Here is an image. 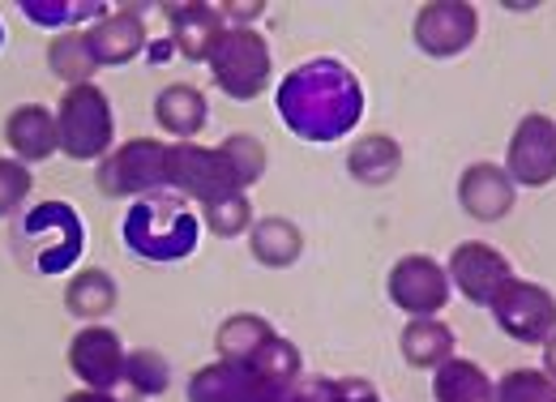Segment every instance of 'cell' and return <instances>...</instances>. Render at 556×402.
<instances>
[{
    "label": "cell",
    "mask_w": 556,
    "mask_h": 402,
    "mask_svg": "<svg viewBox=\"0 0 556 402\" xmlns=\"http://www.w3.org/2000/svg\"><path fill=\"white\" fill-rule=\"evenodd\" d=\"M278 112L287 129L304 141H334L359 121L364 95L355 73L330 56H317L308 65L291 68L278 86Z\"/></svg>",
    "instance_id": "6da1fadb"
},
{
    "label": "cell",
    "mask_w": 556,
    "mask_h": 402,
    "mask_svg": "<svg viewBox=\"0 0 556 402\" xmlns=\"http://www.w3.org/2000/svg\"><path fill=\"white\" fill-rule=\"evenodd\" d=\"M210 73H214V86L236 103H253L257 95H266L275 77L266 35L253 26H227L218 48L210 52Z\"/></svg>",
    "instance_id": "7a4b0ae2"
},
{
    "label": "cell",
    "mask_w": 556,
    "mask_h": 402,
    "mask_svg": "<svg viewBox=\"0 0 556 402\" xmlns=\"http://www.w3.org/2000/svg\"><path fill=\"white\" fill-rule=\"evenodd\" d=\"M56 134H61V150L77 163L108 159V146L116 137V116H112L108 90L94 81L70 86L56 103Z\"/></svg>",
    "instance_id": "3957f363"
},
{
    "label": "cell",
    "mask_w": 556,
    "mask_h": 402,
    "mask_svg": "<svg viewBox=\"0 0 556 402\" xmlns=\"http://www.w3.org/2000/svg\"><path fill=\"white\" fill-rule=\"evenodd\" d=\"M125 244L150 262H176L198 249V218L167 198H146L125 218Z\"/></svg>",
    "instance_id": "277c9868"
},
{
    "label": "cell",
    "mask_w": 556,
    "mask_h": 402,
    "mask_svg": "<svg viewBox=\"0 0 556 402\" xmlns=\"http://www.w3.org/2000/svg\"><path fill=\"white\" fill-rule=\"evenodd\" d=\"M167 150L172 146L159 137H134L99 159L94 185L108 198H159V189H167Z\"/></svg>",
    "instance_id": "5b68a950"
},
{
    "label": "cell",
    "mask_w": 556,
    "mask_h": 402,
    "mask_svg": "<svg viewBox=\"0 0 556 402\" xmlns=\"http://www.w3.org/2000/svg\"><path fill=\"white\" fill-rule=\"evenodd\" d=\"M492 317L514 342L527 347H544L556 335V296L540 282L514 278L496 300H492Z\"/></svg>",
    "instance_id": "8992f818"
},
{
    "label": "cell",
    "mask_w": 556,
    "mask_h": 402,
    "mask_svg": "<svg viewBox=\"0 0 556 402\" xmlns=\"http://www.w3.org/2000/svg\"><path fill=\"white\" fill-rule=\"evenodd\" d=\"M416 48L432 61L463 56L480 35V9L467 0H428L416 13Z\"/></svg>",
    "instance_id": "52a82bcc"
},
{
    "label": "cell",
    "mask_w": 556,
    "mask_h": 402,
    "mask_svg": "<svg viewBox=\"0 0 556 402\" xmlns=\"http://www.w3.org/2000/svg\"><path fill=\"white\" fill-rule=\"evenodd\" d=\"M505 176L514 189H544L556 180V121L544 112H527L505 150Z\"/></svg>",
    "instance_id": "ba28073f"
},
{
    "label": "cell",
    "mask_w": 556,
    "mask_h": 402,
    "mask_svg": "<svg viewBox=\"0 0 556 402\" xmlns=\"http://www.w3.org/2000/svg\"><path fill=\"white\" fill-rule=\"evenodd\" d=\"M386 296L407 317H437L450 304V274H445V266L437 257H428V253H407V257H399L394 269H390Z\"/></svg>",
    "instance_id": "9c48e42d"
},
{
    "label": "cell",
    "mask_w": 556,
    "mask_h": 402,
    "mask_svg": "<svg viewBox=\"0 0 556 402\" xmlns=\"http://www.w3.org/2000/svg\"><path fill=\"white\" fill-rule=\"evenodd\" d=\"M445 274H450V287H454L463 300L480 304V309H492V300L514 282V266L505 262V253L484 244V240H463V244L450 253Z\"/></svg>",
    "instance_id": "30bf717a"
},
{
    "label": "cell",
    "mask_w": 556,
    "mask_h": 402,
    "mask_svg": "<svg viewBox=\"0 0 556 402\" xmlns=\"http://www.w3.org/2000/svg\"><path fill=\"white\" fill-rule=\"evenodd\" d=\"M22 236H26L30 244H39V240H61L56 249H35L30 262H35L39 274H65V269L81 257V244H86L81 218H77V210H70L65 201H43L39 210H30L26 223H22Z\"/></svg>",
    "instance_id": "8fae6325"
},
{
    "label": "cell",
    "mask_w": 556,
    "mask_h": 402,
    "mask_svg": "<svg viewBox=\"0 0 556 402\" xmlns=\"http://www.w3.org/2000/svg\"><path fill=\"white\" fill-rule=\"evenodd\" d=\"M167 189L185 193V198H198L202 205L227 198V193H240L227 176V163L218 154V146H198V141H176L167 150Z\"/></svg>",
    "instance_id": "7c38bea8"
},
{
    "label": "cell",
    "mask_w": 556,
    "mask_h": 402,
    "mask_svg": "<svg viewBox=\"0 0 556 402\" xmlns=\"http://www.w3.org/2000/svg\"><path fill=\"white\" fill-rule=\"evenodd\" d=\"M125 347H121V338L116 330H108V326H86V330H77L70 342V368L73 377L86 386V390H112L116 381H125Z\"/></svg>",
    "instance_id": "4fadbf2b"
},
{
    "label": "cell",
    "mask_w": 556,
    "mask_h": 402,
    "mask_svg": "<svg viewBox=\"0 0 556 402\" xmlns=\"http://www.w3.org/2000/svg\"><path fill=\"white\" fill-rule=\"evenodd\" d=\"M270 394L278 390L253 373V364L214 360L189 377V402H270Z\"/></svg>",
    "instance_id": "5bb4252c"
},
{
    "label": "cell",
    "mask_w": 556,
    "mask_h": 402,
    "mask_svg": "<svg viewBox=\"0 0 556 402\" xmlns=\"http://www.w3.org/2000/svg\"><path fill=\"white\" fill-rule=\"evenodd\" d=\"M514 201H518V189L501 163H471L458 176V205L476 223H501L514 210Z\"/></svg>",
    "instance_id": "9a60e30c"
},
{
    "label": "cell",
    "mask_w": 556,
    "mask_h": 402,
    "mask_svg": "<svg viewBox=\"0 0 556 402\" xmlns=\"http://www.w3.org/2000/svg\"><path fill=\"white\" fill-rule=\"evenodd\" d=\"M86 39H90V52H94L99 68L129 65L134 56H141V48H146L141 9H112V13H103V17L86 30Z\"/></svg>",
    "instance_id": "2e32d148"
},
{
    "label": "cell",
    "mask_w": 556,
    "mask_h": 402,
    "mask_svg": "<svg viewBox=\"0 0 556 402\" xmlns=\"http://www.w3.org/2000/svg\"><path fill=\"white\" fill-rule=\"evenodd\" d=\"M167 30H172V43L185 61H210V52L218 48L223 39V13L218 4H202V0H185V4H172L167 9Z\"/></svg>",
    "instance_id": "e0dca14e"
},
{
    "label": "cell",
    "mask_w": 556,
    "mask_h": 402,
    "mask_svg": "<svg viewBox=\"0 0 556 402\" xmlns=\"http://www.w3.org/2000/svg\"><path fill=\"white\" fill-rule=\"evenodd\" d=\"M4 141L17 154V163H43L61 150L56 134V112H48L43 103H22L4 116Z\"/></svg>",
    "instance_id": "ac0fdd59"
},
{
    "label": "cell",
    "mask_w": 556,
    "mask_h": 402,
    "mask_svg": "<svg viewBox=\"0 0 556 402\" xmlns=\"http://www.w3.org/2000/svg\"><path fill=\"white\" fill-rule=\"evenodd\" d=\"M154 121L163 134H172L176 141H193L206 125V95L189 81H172L154 95Z\"/></svg>",
    "instance_id": "d6986e66"
},
{
    "label": "cell",
    "mask_w": 556,
    "mask_h": 402,
    "mask_svg": "<svg viewBox=\"0 0 556 402\" xmlns=\"http://www.w3.org/2000/svg\"><path fill=\"white\" fill-rule=\"evenodd\" d=\"M454 330L445 326V322H437V317H412L407 326H403V335H399V351H403V360L412 364V368H441L450 355H454Z\"/></svg>",
    "instance_id": "ffe728a7"
},
{
    "label": "cell",
    "mask_w": 556,
    "mask_h": 402,
    "mask_svg": "<svg viewBox=\"0 0 556 402\" xmlns=\"http://www.w3.org/2000/svg\"><path fill=\"white\" fill-rule=\"evenodd\" d=\"M403 167V146L390 134H364L348 150V172L359 185H390Z\"/></svg>",
    "instance_id": "44dd1931"
},
{
    "label": "cell",
    "mask_w": 556,
    "mask_h": 402,
    "mask_svg": "<svg viewBox=\"0 0 556 402\" xmlns=\"http://www.w3.org/2000/svg\"><path fill=\"white\" fill-rule=\"evenodd\" d=\"M249 249H253V257H257L262 266L287 269L300 262V253H304V236H300V227H295L291 218L270 214V218H257V223H253V231H249Z\"/></svg>",
    "instance_id": "7402d4cb"
},
{
    "label": "cell",
    "mask_w": 556,
    "mask_h": 402,
    "mask_svg": "<svg viewBox=\"0 0 556 402\" xmlns=\"http://www.w3.org/2000/svg\"><path fill=\"white\" fill-rule=\"evenodd\" d=\"M432 399L437 402H496V386L488 381V373L476 360L450 355V360L432 373Z\"/></svg>",
    "instance_id": "603a6c76"
},
{
    "label": "cell",
    "mask_w": 556,
    "mask_h": 402,
    "mask_svg": "<svg viewBox=\"0 0 556 402\" xmlns=\"http://www.w3.org/2000/svg\"><path fill=\"white\" fill-rule=\"evenodd\" d=\"M116 296H121V287H116V278L108 269H77L73 282L65 287V309L77 322H99V317H108L116 309Z\"/></svg>",
    "instance_id": "cb8c5ba5"
},
{
    "label": "cell",
    "mask_w": 556,
    "mask_h": 402,
    "mask_svg": "<svg viewBox=\"0 0 556 402\" xmlns=\"http://www.w3.org/2000/svg\"><path fill=\"white\" fill-rule=\"evenodd\" d=\"M270 338H275V326H270L262 313H231V317L218 326V335H214V351H218V360L249 364Z\"/></svg>",
    "instance_id": "d4e9b609"
},
{
    "label": "cell",
    "mask_w": 556,
    "mask_h": 402,
    "mask_svg": "<svg viewBox=\"0 0 556 402\" xmlns=\"http://www.w3.org/2000/svg\"><path fill=\"white\" fill-rule=\"evenodd\" d=\"M48 65H52V73H56L65 86L90 81L99 61H94V52H90L86 30H61V35L48 43Z\"/></svg>",
    "instance_id": "484cf974"
},
{
    "label": "cell",
    "mask_w": 556,
    "mask_h": 402,
    "mask_svg": "<svg viewBox=\"0 0 556 402\" xmlns=\"http://www.w3.org/2000/svg\"><path fill=\"white\" fill-rule=\"evenodd\" d=\"M253 373L270 386V390H291L300 377H304V360H300V347L291 342V338H270L253 360Z\"/></svg>",
    "instance_id": "4316f807"
},
{
    "label": "cell",
    "mask_w": 556,
    "mask_h": 402,
    "mask_svg": "<svg viewBox=\"0 0 556 402\" xmlns=\"http://www.w3.org/2000/svg\"><path fill=\"white\" fill-rule=\"evenodd\" d=\"M218 154H223L227 176H231V185H236L240 193H244L249 185H257L262 172H266V146L253 134H231L227 141H218Z\"/></svg>",
    "instance_id": "83f0119b"
},
{
    "label": "cell",
    "mask_w": 556,
    "mask_h": 402,
    "mask_svg": "<svg viewBox=\"0 0 556 402\" xmlns=\"http://www.w3.org/2000/svg\"><path fill=\"white\" fill-rule=\"evenodd\" d=\"M202 223L210 227V236H218V240H236V236H244V231H253V201L249 193H227V198L210 201L206 214H202Z\"/></svg>",
    "instance_id": "f1b7e54d"
},
{
    "label": "cell",
    "mask_w": 556,
    "mask_h": 402,
    "mask_svg": "<svg viewBox=\"0 0 556 402\" xmlns=\"http://www.w3.org/2000/svg\"><path fill=\"white\" fill-rule=\"evenodd\" d=\"M125 381L138 390L141 399H150V394H163L172 386V368H167V360L159 351L138 347V351L125 355Z\"/></svg>",
    "instance_id": "f546056e"
},
{
    "label": "cell",
    "mask_w": 556,
    "mask_h": 402,
    "mask_svg": "<svg viewBox=\"0 0 556 402\" xmlns=\"http://www.w3.org/2000/svg\"><path fill=\"white\" fill-rule=\"evenodd\" d=\"M496 402H556V381L544 368H514L496 381Z\"/></svg>",
    "instance_id": "4dcf8cb0"
},
{
    "label": "cell",
    "mask_w": 556,
    "mask_h": 402,
    "mask_svg": "<svg viewBox=\"0 0 556 402\" xmlns=\"http://www.w3.org/2000/svg\"><path fill=\"white\" fill-rule=\"evenodd\" d=\"M22 13L35 17V26H70L73 17H81V13H99L103 17L99 4H73V0H22Z\"/></svg>",
    "instance_id": "1f68e13d"
},
{
    "label": "cell",
    "mask_w": 556,
    "mask_h": 402,
    "mask_svg": "<svg viewBox=\"0 0 556 402\" xmlns=\"http://www.w3.org/2000/svg\"><path fill=\"white\" fill-rule=\"evenodd\" d=\"M35 180H30V167L17 163V159H0V218H9L22 201L30 198Z\"/></svg>",
    "instance_id": "d6a6232c"
},
{
    "label": "cell",
    "mask_w": 556,
    "mask_h": 402,
    "mask_svg": "<svg viewBox=\"0 0 556 402\" xmlns=\"http://www.w3.org/2000/svg\"><path fill=\"white\" fill-rule=\"evenodd\" d=\"M339 394V381H330V377H313V381H295L291 390H278L270 394V402H334Z\"/></svg>",
    "instance_id": "836d02e7"
},
{
    "label": "cell",
    "mask_w": 556,
    "mask_h": 402,
    "mask_svg": "<svg viewBox=\"0 0 556 402\" xmlns=\"http://www.w3.org/2000/svg\"><path fill=\"white\" fill-rule=\"evenodd\" d=\"M334 402H381V394L364 381V377H348V381H339V394Z\"/></svg>",
    "instance_id": "e575fe53"
},
{
    "label": "cell",
    "mask_w": 556,
    "mask_h": 402,
    "mask_svg": "<svg viewBox=\"0 0 556 402\" xmlns=\"http://www.w3.org/2000/svg\"><path fill=\"white\" fill-rule=\"evenodd\" d=\"M262 9H266L262 0H249V4H236V0H227V4H218V13H223V17H244V22H249V17H257Z\"/></svg>",
    "instance_id": "d590c367"
},
{
    "label": "cell",
    "mask_w": 556,
    "mask_h": 402,
    "mask_svg": "<svg viewBox=\"0 0 556 402\" xmlns=\"http://www.w3.org/2000/svg\"><path fill=\"white\" fill-rule=\"evenodd\" d=\"M65 402H116L112 394H103V390H73Z\"/></svg>",
    "instance_id": "8d00e7d4"
},
{
    "label": "cell",
    "mask_w": 556,
    "mask_h": 402,
    "mask_svg": "<svg viewBox=\"0 0 556 402\" xmlns=\"http://www.w3.org/2000/svg\"><path fill=\"white\" fill-rule=\"evenodd\" d=\"M544 373H548V377L556 381V335L544 342Z\"/></svg>",
    "instance_id": "74e56055"
},
{
    "label": "cell",
    "mask_w": 556,
    "mask_h": 402,
    "mask_svg": "<svg viewBox=\"0 0 556 402\" xmlns=\"http://www.w3.org/2000/svg\"><path fill=\"white\" fill-rule=\"evenodd\" d=\"M0 43H4V26H0Z\"/></svg>",
    "instance_id": "f35d334b"
}]
</instances>
